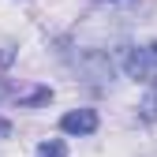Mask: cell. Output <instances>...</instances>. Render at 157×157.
Listing matches in <instances>:
<instances>
[{"mask_svg":"<svg viewBox=\"0 0 157 157\" xmlns=\"http://www.w3.org/2000/svg\"><path fill=\"white\" fill-rule=\"evenodd\" d=\"M124 71L135 78V82H157V41L139 45V49H127Z\"/></svg>","mask_w":157,"mask_h":157,"instance_id":"cell-1","label":"cell"},{"mask_svg":"<svg viewBox=\"0 0 157 157\" xmlns=\"http://www.w3.org/2000/svg\"><path fill=\"white\" fill-rule=\"evenodd\" d=\"M97 124H101V120H97V112H94V109H71V112L60 116V131H64V135H75V139L94 135Z\"/></svg>","mask_w":157,"mask_h":157,"instance_id":"cell-2","label":"cell"},{"mask_svg":"<svg viewBox=\"0 0 157 157\" xmlns=\"http://www.w3.org/2000/svg\"><path fill=\"white\" fill-rule=\"evenodd\" d=\"M78 67L86 71V78L90 82H112V60L109 56H101V52H86V56H78Z\"/></svg>","mask_w":157,"mask_h":157,"instance_id":"cell-3","label":"cell"},{"mask_svg":"<svg viewBox=\"0 0 157 157\" xmlns=\"http://www.w3.org/2000/svg\"><path fill=\"white\" fill-rule=\"evenodd\" d=\"M37 157H67V146H64V139H49V142H41L34 150Z\"/></svg>","mask_w":157,"mask_h":157,"instance_id":"cell-4","label":"cell"},{"mask_svg":"<svg viewBox=\"0 0 157 157\" xmlns=\"http://www.w3.org/2000/svg\"><path fill=\"white\" fill-rule=\"evenodd\" d=\"M142 120H157V90L142 101Z\"/></svg>","mask_w":157,"mask_h":157,"instance_id":"cell-5","label":"cell"},{"mask_svg":"<svg viewBox=\"0 0 157 157\" xmlns=\"http://www.w3.org/2000/svg\"><path fill=\"white\" fill-rule=\"evenodd\" d=\"M8 94H11V86L4 82V78H0V101H4V97H8Z\"/></svg>","mask_w":157,"mask_h":157,"instance_id":"cell-6","label":"cell"}]
</instances>
